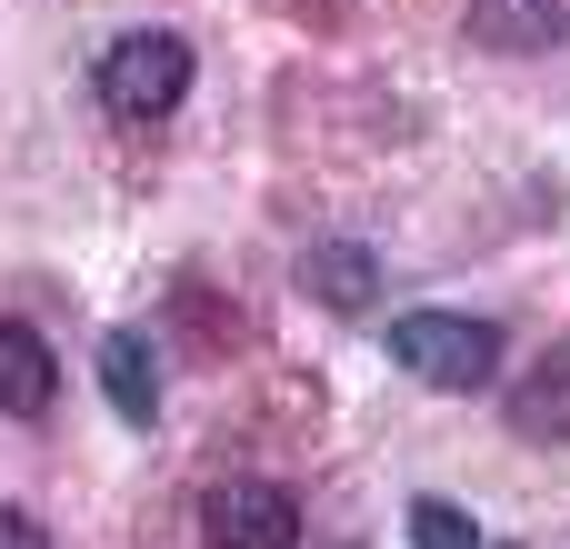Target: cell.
<instances>
[{
  "instance_id": "2",
  "label": "cell",
  "mask_w": 570,
  "mask_h": 549,
  "mask_svg": "<svg viewBox=\"0 0 570 549\" xmlns=\"http://www.w3.org/2000/svg\"><path fill=\"white\" fill-rule=\"evenodd\" d=\"M180 90H190V40L180 30H120L100 50V100L120 120H170Z\"/></svg>"
},
{
  "instance_id": "8",
  "label": "cell",
  "mask_w": 570,
  "mask_h": 549,
  "mask_svg": "<svg viewBox=\"0 0 570 549\" xmlns=\"http://www.w3.org/2000/svg\"><path fill=\"white\" fill-rule=\"evenodd\" d=\"M511 440H541V450L570 440V360H541L531 380H511Z\"/></svg>"
},
{
  "instance_id": "5",
  "label": "cell",
  "mask_w": 570,
  "mask_h": 549,
  "mask_svg": "<svg viewBox=\"0 0 570 549\" xmlns=\"http://www.w3.org/2000/svg\"><path fill=\"white\" fill-rule=\"evenodd\" d=\"M60 400V360H50V340L30 330V320H0V410L10 420H40Z\"/></svg>"
},
{
  "instance_id": "3",
  "label": "cell",
  "mask_w": 570,
  "mask_h": 549,
  "mask_svg": "<svg viewBox=\"0 0 570 549\" xmlns=\"http://www.w3.org/2000/svg\"><path fill=\"white\" fill-rule=\"evenodd\" d=\"M200 540L210 549H301V500L281 480H220L200 500Z\"/></svg>"
},
{
  "instance_id": "1",
  "label": "cell",
  "mask_w": 570,
  "mask_h": 549,
  "mask_svg": "<svg viewBox=\"0 0 570 549\" xmlns=\"http://www.w3.org/2000/svg\"><path fill=\"white\" fill-rule=\"evenodd\" d=\"M391 360L421 390H491L501 380V330L471 310H401L391 320Z\"/></svg>"
},
{
  "instance_id": "9",
  "label": "cell",
  "mask_w": 570,
  "mask_h": 549,
  "mask_svg": "<svg viewBox=\"0 0 570 549\" xmlns=\"http://www.w3.org/2000/svg\"><path fill=\"white\" fill-rule=\"evenodd\" d=\"M411 549H481V520L461 500H411Z\"/></svg>"
},
{
  "instance_id": "7",
  "label": "cell",
  "mask_w": 570,
  "mask_h": 549,
  "mask_svg": "<svg viewBox=\"0 0 570 549\" xmlns=\"http://www.w3.org/2000/svg\"><path fill=\"white\" fill-rule=\"evenodd\" d=\"M301 290H311L321 310H371L381 260H371L361 240H311V250H301Z\"/></svg>"
},
{
  "instance_id": "6",
  "label": "cell",
  "mask_w": 570,
  "mask_h": 549,
  "mask_svg": "<svg viewBox=\"0 0 570 549\" xmlns=\"http://www.w3.org/2000/svg\"><path fill=\"white\" fill-rule=\"evenodd\" d=\"M561 30H570V0H471V40L481 50L531 60V50H561Z\"/></svg>"
},
{
  "instance_id": "4",
  "label": "cell",
  "mask_w": 570,
  "mask_h": 549,
  "mask_svg": "<svg viewBox=\"0 0 570 549\" xmlns=\"http://www.w3.org/2000/svg\"><path fill=\"white\" fill-rule=\"evenodd\" d=\"M100 390H110V410L130 430L160 420V350H150V330H110L100 340Z\"/></svg>"
},
{
  "instance_id": "10",
  "label": "cell",
  "mask_w": 570,
  "mask_h": 549,
  "mask_svg": "<svg viewBox=\"0 0 570 549\" xmlns=\"http://www.w3.org/2000/svg\"><path fill=\"white\" fill-rule=\"evenodd\" d=\"M0 549H50V530H40L30 510H0Z\"/></svg>"
}]
</instances>
